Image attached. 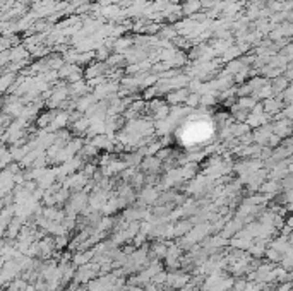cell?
I'll use <instances>...</instances> for the list:
<instances>
[{"mask_svg": "<svg viewBox=\"0 0 293 291\" xmlns=\"http://www.w3.org/2000/svg\"><path fill=\"white\" fill-rule=\"evenodd\" d=\"M188 283H190V277H188V274H184V272L168 274L167 284L170 288H173V290H182V288H185Z\"/></svg>", "mask_w": 293, "mask_h": 291, "instance_id": "obj_1", "label": "cell"}, {"mask_svg": "<svg viewBox=\"0 0 293 291\" xmlns=\"http://www.w3.org/2000/svg\"><path fill=\"white\" fill-rule=\"evenodd\" d=\"M259 192L264 194V195H268L269 199H271V197H274L276 194L281 192V183H279V180H268V182L262 183Z\"/></svg>", "mask_w": 293, "mask_h": 291, "instance_id": "obj_2", "label": "cell"}, {"mask_svg": "<svg viewBox=\"0 0 293 291\" xmlns=\"http://www.w3.org/2000/svg\"><path fill=\"white\" fill-rule=\"evenodd\" d=\"M262 105H264V112L268 113V115H274V113H279L283 112V103L281 99L278 98H268L262 101Z\"/></svg>", "mask_w": 293, "mask_h": 291, "instance_id": "obj_3", "label": "cell"}, {"mask_svg": "<svg viewBox=\"0 0 293 291\" xmlns=\"http://www.w3.org/2000/svg\"><path fill=\"white\" fill-rule=\"evenodd\" d=\"M161 168V159L156 156H147L146 159H143V170L151 173H158Z\"/></svg>", "mask_w": 293, "mask_h": 291, "instance_id": "obj_4", "label": "cell"}, {"mask_svg": "<svg viewBox=\"0 0 293 291\" xmlns=\"http://www.w3.org/2000/svg\"><path fill=\"white\" fill-rule=\"evenodd\" d=\"M158 199H160V192L154 187H146L141 194V200L146 204H154L158 202Z\"/></svg>", "mask_w": 293, "mask_h": 291, "instance_id": "obj_5", "label": "cell"}, {"mask_svg": "<svg viewBox=\"0 0 293 291\" xmlns=\"http://www.w3.org/2000/svg\"><path fill=\"white\" fill-rule=\"evenodd\" d=\"M272 91L274 93H281V91H286V88H288V79L285 78H276L274 81H272Z\"/></svg>", "mask_w": 293, "mask_h": 291, "instance_id": "obj_6", "label": "cell"}, {"mask_svg": "<svg viewBox=\"0 0 293 291\" xmlns=\"http://www.w3.org/2000/svg\"><path fill=\"white\" fill-rule=\"evenodd\" d=\"M69 245H70V242H69V236H67V235L55 236V247H57V250H63L65 247H69Z\"/></svg>", "mask_w": 293, "mask_h": 291, "instance_id": "obj_7", "label": "cell"}, {"mask_svg": "<svg viewBox=\"0 0 293 291\" xmlns=\"http://www.w3.org/2000/svg\"><path fill=\"white\" fill-rule=\"evenodd\" d=\"M283 118H288L293 122V103L286 106V108H283Z\"/></svg>", "mask_w": 293, "mask_h": 291, "instance_id": "obj_8", "label": "cell"}, {"mask_svg": "<svg viewBox=\"0 0 293 291\" xmlns=\"http://www.w3.org/2000/svg\"><path fill=\"white\" fill-rule=\"evenodd\" d=\"M259 291H268V290H264V288H262V290H259Z\"/></svg>", "mask_w": 293, "mask_h": 291, "instance_id": "obj_9", "label": "cell"}]
</instances>
